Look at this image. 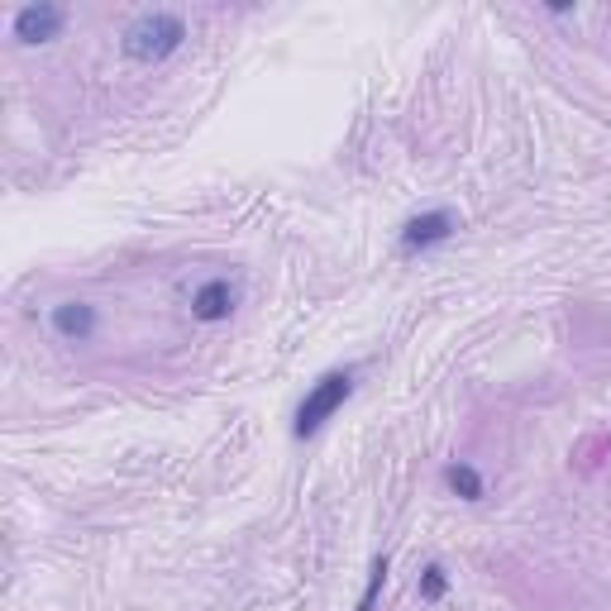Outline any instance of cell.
Instances as JSON below:
<instances>
[{"mask_svg": "<svg viewBox=\"0 0 611 611\" xmlns=\"http://www.w3.org/2000/svg\"><path fill=\"white\" fill-rule=\"evenodd\" d=\"M48 320H53V330L68 344H87L91 334H96V306L91 301H58Z\"/></svg>", "mask_w": 611, "mask_h": 611, "instance_id": "cell-6", "label": "cell"}, {"mask_svg": "<svg viewBox=\"0 0 611 611\" xmlns=\"http://www.w3.org/2000/svg\"><path fill=\"white\" fill-rule=\"evenodd\" d=\"M415 592H421V602H440L444 592H449V573H444L440 564H430V569L421 573V583H415Z\"/></svg>", "mask_w": 611, "mask_h": 611, "instance_id": "cell-9", "label": "cell"}, {"mask_svg": "<svg viewBox=\"0 0 611 611\" xmlns=\"http://www.w3.org/2000/svg\"><path fill=\"white\" fill-rule=\"evenodd\" d=\"M349 392H353V373H325V378H320L315 388L306 392L301 407H297V425H292V430H297V440H311L315 430L325 425L330 415L349 401Z\"/></svg>", "mask_w": 611, "mask_h": 611, "instance_id": "cell-2", "label": "cell"}, {"mask_svg": "<svg viewBox=\"0 0 611 611\" xmlns=\"http://www.w3.org/2000/svg\"><path fill=\"white\" fill-rule=\"evenodd\" d=\"M62 24H68V10L62 6H48V0H39V6H24V10H14V39L20 43H53L62 34Z\"/></svg>", "mask_w": 611, "mask_h": 611, "instance_id": "cell-3", "label": "cell"}, {"mask_svg": "<svg viewBox=\"0 0 611 611\" xmlns=\"http://www.w3.org/2000/svg\"><path fill=\"white\" fill-rule=\"evenodd\" d=\"M454 234V216L449 211H430V216H415L407 230H401V249L407 253H421V249H435Z\"/></svg>", "mask_w": 611, "mask_h": 611, "instance_id": "cell-5", "label": "cell"}, {"mask_svg": "<svg viewBox=\"0 0 611 611\" xmlns=\"http://www.w3.org/2000/svg\"><path fill=\"white\" fill-rule=\"evenodd\" d=\"M444 482H449V492L454 497H463V502H482V492H488V482H482V473L473 469V463H449Z\"/></svg>", "mask_w": 611, "mask_h": 611, "instance_id": "cell-7", "label": "cell"}, {"mask_svg": "<svg viewBox=\"0 0 611 611\" xmlns=\"http://www.w3.org/2000/svg\"><path fill=\"white\" fill-rule=\"evenodd\" d=\"M187 43V24L177 20V14H168V10H149V14H139V20L124 29V39H120V48H124V58H134V62H168L177 48Z\"/></svg>", "mask_w": 611, "mask_h": 611, "instance_id": "cell-1", "label": "cell"}, {"mask_svg": "<svg viewBox=\"0 0 611 611\" xmlns=\"http://www.w3.org/2000/svg\"><path fill=\"white\" fill-rule=\"evenodd\" d=\"M239 306V287H230L224 278H211L197 287V297H191V315L206 320V325H220V320H230Z\"/></svg>", "mask_w": 611, "mask_h": 611, "instance_id": "cell-4", "label": "cell"}, {"mask_svg": "<svg viewBox=\"0 0 611 611\" xmlns=\"http://www.w3.org/2000/svg\"><path fill=\"white\" fill-rule=\"evenodd\" d=\"M382 583H388V554L373 559V573H368V588H363V598H359V607H353V611H373V607H378Z\"/></svg>", "mask_w": 611, "mask_h": 611, "instance_id": "cell-8", "label": "cell"}]
</instances>
